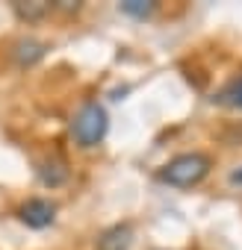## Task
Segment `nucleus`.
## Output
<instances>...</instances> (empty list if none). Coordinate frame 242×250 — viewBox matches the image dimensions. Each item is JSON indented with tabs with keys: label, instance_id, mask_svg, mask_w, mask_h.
<instances>
[{
	"label": "nucleus",
	"instance_id": "f257e3e1",
	"mask_svg": "<svg viewBox=\"0 0 242 250\" xmlns=\"http://www.w3.org/2000/svg\"><path fill=\"white\" fill-rule=\"evenodd\" d=\"M213 171V159L201 150H186V153H177L174 159H169L160 171H157V180L171 186V188H192V186H201Z\"/></svg>",
	"mask_w": 242,
	"mask_h": 250
},
{
	"label": "nucleus",
	"instance_id": "f03ea898",
	"mask_svg": "<svg viewBox=\"0 0 242 250\" xmlns=\"http://www.w3.org/2000/svg\"><path fill=\"white\" fill-rule=\"evenodd\" d=\"M109 133V115H106V106L97 103V100H86L74 118H71V139L80 150H95L103 145Z\"/></svg>",
	"mask_w": 242,
	"mask_h": 250
},
{
	"label": "nucleus",
	"instance_id": "7ed1b4c3",
	"mask_svg": "<svg viewBox=\"0 0 242 250\" xmlns=\"http://www.w3.org/2000/svg\"><path fill=\"white\" fill-rule=\"evenodd\" d=\"M18 221L30 229H48L56 221V203L48 197H27L18 206Z\"/></svg>",
	"mask_w": 242,
	"mask_h": 250
},
{
	"label": "nucleus",
	"instance_id": "20e7f679",
	"mask_svg": "<svg viewBox=\"0 0 242 250\" xmlns=\"http://www.w3.org/2000/svg\"><path fill=\"white\" fill-rule=\"evenodd\" d=\"M45 53H48V44L45 42H39V39H18L15 44H12V50H9V56L15 59V65H21V68H30V65H36V62H42L45 59Z\"/></svg>",
	"mask_w": 242,
	"mask_h": 250
},
{
	"label": "nucleus",
	"instance_id": "39448f33",
	"mask_svg": "<svg viewBox=\"0 0 242 250\" xmlns=\"http://www.w3.org/2000/svg\"><path fill=\"white\" fill-rule=\"evenodd\" d=\"M133 244V227L130 224H112L97 235V250H127Z\"/></svg>",
	"mask_w": 242,
	"mask_h": 250
},
{
	"label": "nucleus",
	"instance_id": "423d86ee",
	"mask_svg": "<svg viewBox=\"0 0 242 250\" xmlns=\"http://www.w3.org/2000/svg\"><path fill=\"white\" fill-rule=\"evenodd\" d=\"M39 180H42V186H48V188H59V186L68 180L65 162H62V159H45V162H39Z\"/></svg>",
	"mask_w": 242,
	"mask_h": 250
},
{
	"label": "nucleus",
	"instance_id": "0eeeda50",
	"mask_svg": "<svg viewBox=\"0 0 242 250\" xmlns=\"http://www.w3.org/2000/svg\"><path fill=\"white\" fill-rule=\"evenodd\" d=\"M218 106H227V109H242V74H233L213 97Z\"/></svg>",
	"mask_w": 242,
	"mask_h": 250
},
{
	"label": "nucleus",
	"instance_id": "6e6552de",
	"mask_svg": "<svg viewBox=\"0 0 242 250\" xmlns=\"http://www.w3.org/2000/svg\"><path fill=\"white\" fill-rule=\"evenodd\" d=\"M118 9L124 15H130V18L145 21V18H151L157 12V3H151V0H124V3H118Z\"/></svg>",
	"mask_w": 242,
	"mask_h": 250
},
{
	"label": "nucleus",
	"instance_id": "1a4fd4ad",
	"mask_svg": "<svg viewBox=\"0 0 242 250\" xmlns=\"http://www.w3.org/2000/svg\"><path fill=\"white\" fill-rule=\"evenodd\" d=\"M50 12V6L48 3H15V15L21 18V21H39L42 15H48Z\"/></svg>",
	"mask_w": 242,
	"mask_h": 250
},
{
	"label": "nucleus",
	"instance_id": "9d476101",
	"mask_svg": "<svg viewBox=\"0 0 242 250\" xmlns=\"http://www.w3.org/2000/svg\"><path fill=\"white\" fill-rule=\"evenodd\" d=\"M230 183H233V186H242V168L230 171Z\"/></svg>",
	"mask_w": 242,
	"mask_h": 250
}]
</instances>
